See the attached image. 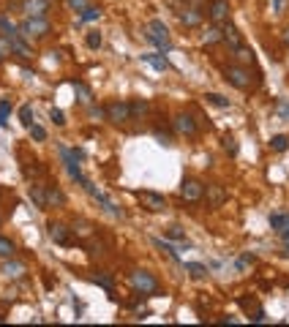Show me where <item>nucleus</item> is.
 Here are the masks:
<instances>
[{
    "label": "nucleus",
    "mask_w": 289,
    "mask_h": 327,
    "mask_svg": "<svg viewBox=\"0 0 289 327\" xmlns=\"http://www.w3.org/2000/svg\"><path fill=\"white\" fill-rule=\"evenodd\" d=\"M145 38H148L156 49H161V52H166V49L172 47L169 30H166V25L161 22V19H150L148 28H145Z\"/></svg>",
    "instance_id": "nucleus-1"
},
{
    "label": "nucleus",
    "mask_w": 289,
    "mask_h": 327,
    "mask_svg": "<svg viewBox=\"0 0 289 327\" xmlns=\"http://www.w3.org/2000/svg\"><path fill=\"white\" fill-rule=\"evenodd\" d=\"M128 281H131V286H134V292L145 294V297L159 292V281H156L148 270H134V273L128 275Z\"/></svg>",
    "instance_id": "nucleus-2"
},
{
    "label": "nucleus",
    "mask_w": 289,
    "mask_h": 327,
    "mask_svg": "<svg viewBox=\"0 0 289 327\" xmlns=\"http://www.w3.org/2000/svg\"><path fill=\"white\" fill-rule=\"evenodd\" d=\"M224 79L232 82L237 90H248V88H254V76L248 74L246 65H226L224 68Z\"/></svg>",
    "instance_id": "nucleus-3"
},
{
    "label": "nucleus",
    "mask_w": 289,
    "mask_h": 327,
    "mask_svg": "<svg viewBox=\"0 0 289 327\" xmlns=\"http://www.w3.org/2000/svg\"><path fill=\"white\" fill-rule=\"evenodd\" d=\"M19 30H22L25 35H33V38H41V35L49 33V19L47 17H28L22 25H19Z\"/></svg>",
    "instance_id": "nucleus-4"
},
{
    "label": "nucleus",
    "mask_w": 289,
    "mask_h": 327,
    "mask_svg": "<svg viewBox=\"0 0 289 327\" xmlns=\"http://www.w3.org/2000/svg\"><path fill=\"white\" fill-rule=\"evenodd\" d=\"M136 199H139V204L145 207V210H150V213L166 210V199L161 196V194H156V191H136Z\"/></svg>",
    "instance_id": "nucleus-5"
},
{
    "label": "nucleus",
    "mask_w": 289,
    "mask_h": 327,
    "mask_svg": "<svg viewBox=\"0 0 289 327\" xmlns=\"http://www.w3.org/2000/svg\"><path fill=\"white\" fill-rule=\"evenodd\" d=\"M131 104L128 101H112V104L106 106V120L109 123H128L131 120Z\"/></svg>",
    "instance_id": "nucleus-6"
},
{
    "label": "nucleus",
    "mask_w": 289,
    "mask_h": 327,
    "mask_svg": "<svg viewBox=\"0 0 289 327\" xmlns=\"http://www.w3.org/2000/svg\"><path fill=\"white\" fill-rule=\"evenodd\" d=\"M6 38L11 41V52H14V55H19L22 60H30V58H33V47L28 44V35H25L22 30H17V33L6 35Z\"/></svg>",
    "instance_id": "nucleus-7"
},
{
    "label": "nucleus",
    "mask_w": 289,
    "mask_h": 327,
    "mask_svg": "<svg viewBox=\"0 0 289 327\" xmlns=\"http://www.w3.org/2000/svg\"><path fill=\"white\" fill-rule=\"evenodd\" d=\"M82 186H85V191H88L90 196L96 199V202H101V207H104L106 213H112V216H118V218H123V216H126V213L120 210L118 204H115V202H112V199H109V196H104V194H101V191H98V188H96V186H90L88 180H85Z\"/></svg>",
    "instance_id": "nucleus-8"
},
{
    "label": "nucleus",
    "mask_w": 289,
    "mask_h": 327,
    "mask_svg": "<svg viewBox=\"0 0 289 327\" xmlns=\"http://www.w3.org/2000/svg\"><path fill=\"white\" fill-rule=\"evenodd\" d=\"M47 234H49V240L52 243H58V245H68L71 243V229L65 227V224H60V221H49V227H47Z\"/></svg>",
    "instance_id": "nucleus-9"
},
{
    "label": "nucleus",
    "mask_w": 289,
    "mask_h": 327,
    "mask_svg": "<svg viewBox=\"0 0 289 327\" xmlns=\"http://www.w3.org/2000/svg\"><path fill=\"white\" fill-rule=\"evenodd\" d=\"M180 196H183V202H199L202 196H205V186H202L199 180H183V186H180Z\"/></svg>",
    "instance_id": "nucleus-10"
},
{
    "label": "nucleus",
    "mask_w": 289,
    "mask_h": 327,
    "mask_svg": "<svg viewBox=\"0 0 289 327\" xmlns=\"http://www.w3.org/2000/svg\"><path fill=\"white\" fill-rule=\"evenodd\" d=\"M0 273L6 275V278H11V281H19V278H25L28 267H25V262H17V259L8 257V259H6V264L0 267Z\"/></svg>",
    "instance_id": "nucleus-11"
},
{
    "label": "nucleus",
    "mask_w": 289,
    "mask_h": 327,
    "mask_svg": "<svg viewBox=\"0 0 289 327\" xmlns=\"http://www.w3.org/2000/svg\"><path fill=\"white\" fill-rule=\"evenodd\" d=\"M210 19L219 22V25L229 22V3H226V0H213L210 3Z\"/></svg>",
    "instance_id": "nucleus-12"
},
{
    "label": "nucleus",
    "mask_w": 289,
    "mask_h": 327,
    "mask_svg": "<svg viewBox=\"0 0 289 327\" xmlns=\"http://www.w3.org/2000/svg\"><path fill=\"white\" fill-rule=\"evenodd\" d=\"M22 11L28 14V17H47L49 3L47 0H22Z\"/></svg>",
    "instance_id": "nucleus-13"
},
{
    "label": "nucleus",
    "mask_w": 289,
    "mask_h": 327,
    "mask_svg": "<svg viewBox=\"0 0 289 327\" xmlns=\"http://www.w3.org/2000/svg\"><path fill=\"white\" fill-rule=\"evenodd\" d=\"M175 131L177 134H183V136H194L196 134V123L191 115H177L175 117Z\"/></svg>",
    "instance_id": "nucleus-14"
},
{
    "label": "nucleus",
    "mask_w": 289,
    "mask_h": 327,
    "mask_svg": "<svg viewBox=\"0 0 289 327\" xmlns=\"http://www.w3.org/2000/svg\"><path fill=\"white\" fill-rule=\"evenodd\" d=\"M177 19H180L183 28H199V25H202V14L196 11V8H180Z\"/></svg>",
    "instance_id": "nucleus-15"
},
{
    "label": "nucleus",
    "mask_w": 289,
    "mask_h": 327,
    "mask_svg": "<svg viewBox=\"0 0 289 327\" xmlns=\"http://www.w3.org/2000/svg\"><path fill=\"white\" fill-rule=\"evenodd\" d=\"M224 35H221V41H226L232 49H237V47H243V38H240V30L235 28V25H229V22H224Z\"/></svg>",
    "instance_id": "nucleus-16"
},
{
    "label": "nucleus",
    "mask_w": 289,
    "mask_h": 327,
    "mask_svg": "<svg viewBox=\"0 0 289 327\" xmlns=\"http://www.w3.org/2000/svg\"><path fill=\"white\" fill-rule=\"evenodd\" d=\"M205 194H207V202L210 207H221L226 202V191L221 186H205Z\"/></svg>",
    "instance_id": "nucleus-17"
},
{
    "label": "nucleus",
    "mask_w": 289,
    "mask_h": 327,
    "mask_svg": "<svg viewBox=\"0 0 289 327\" xmlns=\"http://www.w3.org/2000/svg\"><path fill=\"white\" fill-rule=\"evenodd\" d=\"M90 281H93L96 286H101V289H106V292H115V278L109 273H104V270H101V273H93Z\"/></svg>",
    "instance_id": "nucleus-18"
},
{
    "label": "nucleus",
    "mask_w": 289,
    "mask_h": 327,
    "mask_svg": "<svg viewBox=\"0 0 289 327\" xmlns=\"http://www.w3.org/2000/svg\"><path fill=\"white\" fill-rule=\"evenodd\" d=\"M142 60H145L148 65H153L156 71H169L172 68V63L164 58V55H142Z\"/></svg>",
    "instance_id": "nucleus-19"
},
{
    "label": "nucleus",
    "mask_w": 289,
    "mask_h": 327,
    "mask_svg": "<svg viewBox=\"0 0 289 327\" xmlns=\"http://www.w3.org/2000/svg\"><path fill=\"white\" fill-rule=\"evenodd\" d=\"M47 204H52V207H63L65 204V196H63V191H60L58 186H47Z\"/></svg>",
    "instance_id": "nucleus-20"
},
{
    "label": "nucleus",
    "mask_w": 289,
    "mask_h": 327,
    "mask_svg": "<svg viewBox=\"0 0 289 327\" xmlns=\"http://www.w3.org/2000/svg\"><path fill=\"white\" fill-rule=\"evenodd\" d=\"M30 199L35 202V207H49L47 204V186H30Z\"/></svg>",
    "instance_id": "nucleus-21"
},
{
    "label": "nucleus",
    "mask_w": 289,
    "mask_h": 327,
    "mask_svg": "<svg viewBox=\"0 0 289 327\" xmlns=\"http://www.w3.org/2000/svg\"><path fill=\"white\" fill-rule=\"evenodd\" d=\"M221 35H224V30H221V28H207L205 33H202V44H205V47H210V44H219Z\"/></svg>",
    "instance_id": "nucleus-22"
},
{
    "label": "nucleus",
    "mask_w": 289,
    "mask_h": 327,
    "mask_svg": "<svg viewBox=\"0 0 289 327\" xmlns=\"http://www.w3.org/2000/svg\"><path fill=\"white\" fill-rule=\"evenodd\" d=\"M270 227L276 229V232L289 229V213H273V216H270Z\"/></svg>",
    "instance_id": "nucleus-23"
},
{
    "label": "nucleus",
    "mask_w": 289,
    "mask_h": 327,
    "mask_svg": "<svg viewBox=\"0 0 289 327\" xmlns=\"http://www.w3.org/2000/svg\"><path fill=\"white\" fill-rule=\"evenodd\" d=\"M74 93H77L79 104H90V98H93V96H90V88L82 85V82H74Z\"/></svg>",
    "instance_id": "nucleus-24"
},
{
    "label": "nucleus",
    "mask_w": 289,
    "mask_h": 327,
    "mask_svg": "<svg viewBox=\"0 0 289 327\" xmlns=\"http://www.w3.org/2000/svg\"><path fill=\"white\" fill-rule=\"evenodd\" d=\"M205 101L213 106H219V109H229V98H224L221 93H205Z\"/></svg>",
    "instance_id": "nucleus-25"
},
{
    "label": "nucleus",
    "mask_w": 289,
    "mask_h": 327,
    "mask_svg": "<svg viewBox=\"0 0 289 327\" xmlns=\"http://www.w3.org/2000/svg\"><path fill=\"white\" fill-rule=\"evenodd\" d=\"M153 245H156V248H161V251H164V254H166V257H169V259H175V262H180V257H177V248H175V245L164 243V240H159V237L153 240Z\"/></svg>",
    "instance_id": "nucleus-26"
},
{
    "label": "nucleus",
    "mask_w": 289,
    "mask_h": 327,
    "mask_svg": "<svg viewBox=\"0 0 289 327\" xmlns=\"http://www.w3.org/2000/svg\"><path fill=\"white\" fill-rule=\"evenodd\" d=\"M289 147V136L287 134H276L270 139V150H276V153H284Z\"/></svg>",
    "instance_id": "nucleus-27"
},
{
    "label": "nucleus",
    "mask_w": 289,
    "mask_h": 327,
    "mask_svg": "<svg viewBox=\"0 0 289 327\" xmlns=\"http://www.w3.org/2000/svg\"><path fill=\"white\" fill-rule=\"evenodd\" d=\"M71 232L77 234V237H90V234H93V227H90L88 221H74V227H71Z\"/></svg>",
    "instance_id": "nucleus-28"
},
{
    "label": "nucleus",
    "mask_w": 289,
    "mask_h": 327,
    "mask_svg": "<svg viewBox=\"0 0 289 327\" xmlns=\"http://www.w3.org/2000/svg\"><path fill=\"white\" fill-rule=\"evenodd\" d=\"M183 267L191 273V278H207V267L199 262H189V264H183Z\"/></svg>",
    "instance_id": "nucleus-29"
},
{
    "label": "nucleus",
    "mask_w": 289,
    "mask_h": 327,
    "mask_svg": "<svg viewBox=\"0 0 289 327\" xmlns=\"http://www.w3.org/2000/svg\"><path fill=\"white\" fill-rule=\"evenodd\" d=\"M232 52H235V58L240 60L243 65H246V63H254V52H251L248 47H237V49H232Z\"/></svg>",
    "instance_id": "nucleus-30"
},
{
    "label": "nucleus",
    "mask_w": 289,
    "mask_h": 327,
    "mask_svg": "<svg viewBox=\"0 0 289 327\" xmlns=\"http://www.w3.org/2000/svg\"><path fill=\"white\" fill-rule=\"evenodd\" d=\"M166 237H169V240H177V243H183L186 232H183V227H177V224H172V227H166Z\"/></svg>",
    "instance_id": "nucleus-31"
},
{
    "label": "nucleus",
    "mask_w": 289,
    "mask_h": 327,
    "mask_svg": "<svg viewBox=\"0 0 289 327\" xmlns=\"http://www.w3.org/2000/svg\"><path fill=\"white\" fill-rule=\"evenodd\" d=\"M14 251H17V245L11 243V240H6V237H0V257H14Z\"/></svg>",
    "instance_id": "nucleus-32"
},
{
    "label": "nucleus",
    "mask_w": 289,
    "mask_h": 327,
    "mask_svg": "<svg viewBox=\"0 0 289 327\" xmlns=\"http://www.w3.org/2000/svg\"><path fill=\"white\" fill-rule=\"evenodd\" d=\"M98 17H101V11H98V8H93V6H88L85 11H79V19H82V22H96Z\"/></svg>",
    "instance_id": "nucleus-33"
},
{
    "label": "nucleus",
    "mask_w": 289,
    "mask_h": 327,
    "mask_svg": "<svg viewBox=\"0 0 289 327\" xmlns=\"http://www.w3.org/2000/svg\"><path fill=\"white\" fill-rule=\"evenodd\" d=\"M8 115H11V104H8V101H0V129L8 126Z\"/></svg>",
    "instance_id": "nucleus-34"
},
{
    "label": "nucleus",
    "mask_w": 289,
    "mask_h": 327,
    "mask_svg": "<svg viewBox=\"0 0 289 327\" xmlns=\"http://www.w3.org/2000/svg\"><path fill=\"white\" fill-rule=\"evenodd\" d=\"M85 44H88L90 49H98L101 47V33L98 30H90V33L85 35Z\"/></svg>",
    "instance_id": "nucleus-35"
},
{
    "label": "nucleus",
    "mask_w": 289,
    "mask_h": 327,
    "mask_svg": "<svg viewBox=\"0 0 289 327\" xmlns=\"http://www.w3.org/2000/svg\"><path fill=\"white\" fill-rule=\"evenodd\" d=\"M276 112L281 120H289V98H278L276 101Z\"/></svg>",
    "instance_id": "nucleus-36"
},
{
    "label": "nucleus",
    "mask_w": 289,
    "mask_h": 327,
    "mask_svg": "<svg viewBox=\"0 0 289 327\" xmlns=\"http://www.w3.org/2000/svg\"><path fill=\"white\" fill-rule=\"evenodd\" d=\"M19 120H22V126H33V109L28 104L19 106Z\"/></svg>",
    "instance_id": "nucleus-37"
},
{
    "label": "nucleus",
    "mask_w": 289,
    "mask_h": 327,
    "mask_svg": "<svg viewBox=\"0 0 289 327\" xmlns=\"http://www.w3.org/2000/svg\"><path fill=\"white\" fill-rule=\"evenodd\" d=\"M28 129H30V136H33L35 142H44V139H47V131H44L41 126H35V123H33V126H28Z\"/></svg>",
    "instance_id": "nucleus-38"
},
{
    "label": "nucleus",
    "mask_w": 289,
    "mask_h": 327,
    "mask_svg": "<svg viewBox=\"0 0 289 327\" xmlns=\"http://www.w3.org/2000/svg\"><path fill=\"white\" fill-rule=\"evenodd\" d=\"M0 30H3V35H11V33H17L19 28H14L8 17H0Z\"/></svg>",
    "instance_id": "nucleus-39"
},
{
    "label": "nucleus",
    "mask_w": 289,
    "mask_h": 327,
    "mask_svg": "<svg viewBox=\"0 0 289 327\" xmlns=\"http://www.w3.org/2000/svg\"><path fill=\"white\" fill-rule=\"evenodd\" d=\"M148 109H150L148 101H134V104H131V115H145Z\"/></svg>",
    "instance_id": "nucleus-40"
},
{
    "label": "nucleus",
    "mask_w": 289,
    "mask_h": 327,
    "mask_svg": "<svg viewBox=\"0 0 289 327\" xmlns=\"http://www.w3.org/2000/svg\"><path fill=\"white\" fill-rule=\"evenodd\" d=\"M65 6H68L71 11H85V8H88V0H65Z\"/></svg>",
    "instance_id": "nucleus-41"
},
{
    "label": "nucleus",
    "mask_w": 289,
    "mask_h": 327,
    "mask_svg": "<svg viewBox=\"0 0 289 327\" xmlns=\"http://www.w3.org/2000/svg\"><path fill=\"white\" fill-rule=\"evenodd\" d=\"M49 117H52L55 126H65V115L60 109H49Z\"/></svg>",
    "instance_id": "nucleus-42"
},
{
    "label": "nucleus",
    "mask_w": 289,
    "mask_h": 327,
    "mask_svg": "<svg viewBox=\"0 0 289 327\" xmlns=\"http://www.w3.org/2000/svg\"><path fill=\"white\" fill-rule=\"evenodd\" d=\"M284 8H287V0H273V14H278V17H281Z\"/></svg>",
    "instance_id": "nucleus-43"
},
{
    "label": "nucleus",
    "mask_w": 289,
    "mask_h": 327,
    "mask_svg": "<svg viewBox=\"0 0 289 327\" xmlns=\"http://www.w3.org/2000/svg\"><path fill=\"white\" fill-rule=\"evenodd\" d=\"M224 150H229V156H235V153H237V145H235L232 136H226V139H224Z\"/></svg>",
    "instance_id": "nucleus-44"
},
{
    "label": "nucleus",
    "mask_w": 289,
    "mask_h": 327,
    "mask_svg": "<svg viewBox=\"0 0 289 327\" xmlns=\"http://www.w3.org/2000/svg\"><path fill=\"white\" fill-rule=\"evenodd\" d=\"M156 136H159V139H161V145H172V139H169V134H166V131H156Z\"/></svg>",
    "instance_id": "nucleus-45"
},
{
    "label": "nucleus",
    "mask_w": 289,
    "mask_h": 327,
    "mask_svg": "<svg viewBox=\"0 0 289 327\" xmlns=\"http://www.w3.org/2000/svg\"><path fill=\"white\" fill-rule=\"evenodd\" d=\"M90 117H106V109H98V106H90Z\"/></svg>",
    "instance_id": "nucleus-46"
},
{
    "label": "nucleus",
    "mask_w": 289,
    "mask_h": 327,
    "mask_svg": "<svg viewBox=\"0 0 289 327\" xmlns=\"http://www.w3.org/2000/svg\"><path fill=\"white\" fill-rule=\"evenodd\" d=\"M284 44H287V47H289V28L284 30Z\"/></svg>",
    "instance_id": "nucleus-47"
},
{
    "label": "nucleus",
    "mask_w": 289,
    "mask_h": 327,
    "mask_svg": "<svg viewBox=\"0 0 289 327\" xmlns=\"http://www.w3.org/2000/svg\"><path fill=\"white\" fill-rule=\"evenodd\" d=\"M281 237H284V240H287V243H289V229H284V232H281Z\"/></svg>",
    "instance_id": "nucleus-48"
},
{
    "label": "nucleus",
    "mask_w": 289,
    "mask_h": 327,
    "mask_svg": "<svg viewBox=\"0 0 289 327\" xmlns=\"http://www.w3.org/2000/svg\"><path fill=\"white\" fill-rule=\"evenodd\" d=\"M3 60H6V58H3V55H0V63H3Z\"/></svg>",
    "instance_id": "nucleus-49"
},
{
    "label": "nucleus",
    "mask_w": 289,
    "mask_h": 327,
    "mask_svg": "<svg viewBox=\"0 0 289 327\" xmlns=\"http://www.w3.org/2000/svg\"><path fill=\"white\" fill-rule=\"evenodd\" d=\"M287 251H289V245H287Z\"/></svg>",
    "instance_id": "nucleus-50"
},
{
    "label": "nucleus",
    "mask_w": 289,
    "mask_h": 327,
    "mask_svg": "<svg viewBox=\"0 0 289 327\" xmlns=\"http://www.w3.org/2000/svg\"><path fill=\"white\" fill-rule=\"evenodd\" d=\"M47 3H49V0H47Z\"/></svg>",
    "instance_id": "nucleus-51"
}]
</instances>
